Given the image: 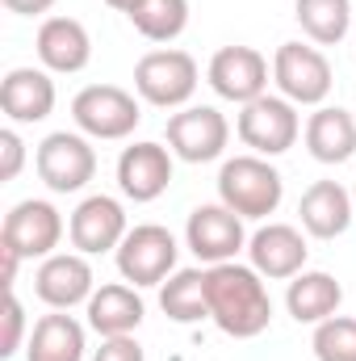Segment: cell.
I'll use <instances>...</instances> for the list:
<instances>
[{"instance_id":"1","label":"cell","mask_w":356,"mask_h":361,"mask_svg":"<svg viewBox=\"0 0 356 361\" xmlns=\"http://www.w3.org/2000/svg\"><path fill=\"white\" fill-rule=\"evenodd\" d=\"M205 302H210V319L218 324V332L235 341L260 336L272 319V298L265 290V277L239 261L205 269Z\"/></svg>"},{"instance_id":"2","label":"cell","mask_w":356,"mask_h":361,"mask_svg":"<svg viewBox=\"0 0 356 361\" xmlns=\"http://www.w3.org/2000/svg\"><path fill=\"white\" fill-rule=\"evenodd\" d=\"M285 197V180L265 156H235L218 173V202L239 219H268Z\"/></svg>"},{"instance_id":"3","label":"cell","mask_w":356,"mask_h":361,"mask_svg":"<svg viewBox=\"0 0 356 361\" xmlns=\"http://www.w3.org/2000/svg\"><path fill=\"white\" fill-rule=\"evenodd\" d=\"M197 59L189 51H147L139 63H134V92L155 105V109H184L189 97L197 92Z\"/></svg>"},{"instance_id":"4","label":"cell","mask_w":356,"mask_h":361,"mask_svg":"<svg viewBox=\"0 0 356 361\" xmlns=\"http://www.w3.org/2000/svg\"><path fill=\"white\" fill-rule=\"evenodd\" d=\"M177 240L160 223H139L117 244V273L130 286H164L177 273Z\"/></svg>"},{"instance_id":"5","label":"cell","mask_w":356,"mask_h":361,"mask_svg":"<svg viewBox=\"0 0 356 361\" xmlns=\"http://www.w3.org/2000/svg\"><path fill=\"white\" fill-rule=\"evenodd\" d=\"M235 130H239V139H243V147H252L256 156H285L293 143H298V135H302V118H298V109H293V101H285V97H256V101H248V105H239V122H235Z\"/></svg>"},{"instance_id":"6","label":"cell","mask_w":356,"mask_h":361,"mask_svg":"<svg viewBox=\"0 0 356 361\" xmlns=\"http://www.w3.org/2000/svg\"><path fill=\"white\" fill-rule=\"evenodd\" d=\"M72 118H76V126H80L89 139L113 143V139L134 135V126L143 122V109H139L134 92L117 89V85H89V89L76 92Z\"/></svg>"},{"instance_id":"7","label":"cell","mask_w":356,"mask_h":361,"mask_svg":"<svg viewBox=\"0 0 356 361\" xmlns=\"http://www.w3.org/2000/svg\"><path fill=\"white\" fill-rule=\"evenodd\" d=\"M272 80L285 101L293 105H323L327 92L336 85L331 63L319 47H302V42H281L272 55Z\"/></svg>"},{"instance_id":"8","label":"cell","mask_w":356,"mask_h":361,"mask_svg":"<svg viewBox=\"0 0 356 361\" xmlns=\"http://www.w3.org/2000/svg\"><path fill=\"white\" fill-rule=\"evenodd\" d=\"M34 169H38V177L51 193H80L96 177V152H92V143L84 135L55 130L38 143Z\"/></svg>"},{"instance_id":"9","label":"cell","mask_w":356,"mask_h":361,"mask_svg":"<svg viewBox=\"0 0 356 361\" xmlns=\"http://www.w3.org/2000/svg\"><path fill=\"white\" fill-rule=\"evenodd\" d=\"M231 122L214 105H184L168 118V147L184 164H210L227 152Z\"/></svg>"},{"instance_id":"10","label":"cell","mask_w":356,"mask_h":361,"mask_svg":"<svg viewBox=\"0 0 356 361\" xmlns=\"http://www.w3.org/2000/svg\"><path fill=\"white\" fill-rule=\"evenodd\" d=\"M184 244L193 248L197 261L205 265H227L235 261L243 248H248V235H243V219L222 206V202H210V206H197L184 223Z\"/></svg>"},{"instance_id":"11","label":"cell","mask_w":356,"mask_h":361,"mask_svg":"<svg viewBox=\"0 0 356 361\" xmlns=\"http://www.w3.org/2000/svg\"><path fill=\"white\" fill-rule=\"evenodd\" d=\"M59 240H63V214H59L51 202L30 197V202H17V206L4 214L0 244L17 248L25 261H34V257H42V261L55 257Z\"/></svg>"},{"instance_id":"12","label":"cell","mask_w":356,"mask_h":361,"mask_svg":"<svg viewBox=\"0 0 356 361\" xmlns=\"http://www.w3.org/2000/svg\"><path fill=\"white\" fill-rule=\"evenodd\" d=\"M126 210L117 197L109 193H92L84 197L76 210H72V223H68V235H72V248L84 252V257H101V252H117V244L126 240Z\"/></svg>"},{"instance_id":"13","label":"cell","mask_w":356,"mask_h":361,"mask_svg":"<svg viewBox=\"0 0 356 361\" xmlns=\"http://www.w3.org/2000/svg\"><path fill=\"white\" fill-rule=\"evenodd\" d=\"M205 80H210V89L218 92L222 101L248 105V101H256V97L268 92V59L256 47H222L210 59Z\"/></svg>"},{"instance_id":"14","label":"cell","mask_w":356,"mask_h":361,"mask_svg":"<svg viewBox=\"0 0 356 361\" xmlns=\"http://www.w3.org/2000/svg\"><path fill=\"white\" fill-rule=\"evenodd\" d=\"M92 286H96V277H92V265L84 252H55L34 273V294L51 311H72V307L89 302L96 294Z\"/></svg>"},{"instance_id":"15","label":"cell","mask_w":356,"mask_h":361,"mask_svg":"<svg viewBox=\"0 0 356 361\" xmlns=\"http://www.w3.org/2000/svg\"><path fill=\"white\" fill-rule=\"evenodd\" d=\"M172 185V147L164 143H134L117 156V189L130 202H155Z\"/></svg>"},{"instance_id":"16","label":"cell","mask_w":356,"mask_h":361,"mask_svg":"<svg viewBox=\"0 0 356 361\" xmlns=\"http://www.w3.org/2000/svg\"><path fill=\"white\" fill-rule=\"evenodd\" d=\"M306 235L289 223H268L260 227L252 240H248V257H252V269L260 277L272 281H285V277H298L306 269Z\"/></svg>"},{"instance_id":"17","label":"cell","mask_w":356,"mask_h":361,"mask_svg":"<svg viewBox=\"0 0 356 361\" xmlns=\"http://www.w3.org/2000/svg\"><path fill=\"white\" fill-rule=\"evenodd\" d=\"M38 59L55 76H76L92 59V38L76 17H46L38 25Z\"/></svg>"},{"instance_id":"18","label":"cell","mask_w":356,"mask_h":361,"mask_svg":"<svg viewBox=\"0 0 356 361\" xmlns=\"http://www.w3.org/2000/svg\"><path fill=\"white\" fill-rule=\"evenodd\" d=\"M0 109L17 126L46 122L51 109H55V80H51V72L46 68H13L0 80Z\"/></svg>"},{"instance_id":"19","label":"cell","mask_w":356,"mask_h":361,"mask_svg":"<svg viewBox=\"0 0 356 361\" xmlns=\"http://www.w3.org/2000/svg\"><path fill=\"white\" fill-rule=\"evenodd\" d=\"M298 214H302V227H306L314 240H340V235L352 227L356 202L340 180H314V185L302 193Z\"/></svg>"},{"instance_id":"20","label":"cell","mask_w":356,"mask_h":361,"mask_svg":"<svg viewBox=\"0 0 356 361\" xmlns=\"http://www.w3.org/2000/svg\"><path fill=\"white\" fill-rule=\"evenodd\" d=\"M89 328L109 341V336H134V328L143 324V298H139V286H122V281H109L92 294L89 302Z\"/></svg>"},{"instance_id":"21","label":"cell","mask_w":356,"mask_h":361,"mask_svg":"<svg viewBox=\"0 0 356 361\" xmlns=\"http://www.w3.org/2000/svg\"><path fill=\"white\" fill-rule=\"evenodd\" d=\"M306 152L319 164H348L356 156V118L340 105H319L306 122Z\"/></svg>"},{"instance_id":"22","label":"cell","mask_w":356,"mask_h":361,"mask_svg":"<svg viewBox=\"0 0 356 361\" xmlns=\"http://www.w3.org/2000/svg\"><path fill=\"white\" fill-rule=\"evenodd\" d=\"M344 302V286L323 269H302L298 277H289L285 290V307L298 324H323L331 315H340Z\"/></svg>"},{"instance_id":"23","label":"cell","mask_w":356,"mask_h":361,"mask_svg":"<svg viewBox=\"0 0 356 361\" xmlns=\"http://www.w3.org/2000/svg\"><path fill=\"white\" fill-rule=\"evenodd\" d=\"M84 324L68 311H51L34 324L25 361H84Z\"/></svg>"},{"instance_id":"24","label":"cell","mask_w":356,"mask_h":361,"mask_svg":"<svg viewBox=\"0 0 356 361\" xmlns=\"http://www.w3.org/2000/svg\"><path fill=\"white\" fill-rule=\"evenodd\" d=\"M293 17L302 34L319 47H340L344 34L356 25L352 0H293Z\"/></svg>"},{"instance_id":"25","label":"cell","mask_w":356,"mask_h":361,"mask_svg":"<svg viewBox=\"0 0 356 361\" xmlns=\"http://www.w3.org/2000/svg\"><path fill=\"white\" fill-rule=\"evenodd\" d=\"M160 307L168 319L177 324H197L210 319V302H205V269H177L160 286Z\"/></svg>"},{"instance_id":"26","label":"cell","mask_w":356,"mask_h":361,"mask_svg":"<svg viewBox=\"0 0 356 361\" xmlns=\"http://www.w3.org/2000/svg\"><path fill=\"white\" fill-rule=\"evenodd\" d=\"M130 25L147 42H177L189 25V0H139L130 8Z\"/></svg>"},{"instance_id":"27","label":"cell","mask_w":356,"mask_h":361,"mask_svg":"<svg viewBox=\"0 0 356 361\" xmlns=\"http://www.w3.org/2000/svg\"><path fill=\"white\" fill-rule=\"evenodd\" d=\"M319 361H356V319L348 315H331L323 324H314V341H310Z\"/></svg>"},{"instance_id":"28","label":"cell","mask_w":356,"mask_h":361,"mask_svg":"<svg viewBox=\"0 0 356 361\" xmlns=\"http://www.w3.org/2000/svg\"><path fill=\"white\" fill-rule=\"evenodd\" d=\"M21 336H25V307L13 290H4V336H0V357L4 361L21 349Z\"/></svg>"},{"instance_id":"29","label":"cell","mask_w":356,"mask_h":361,"mask_svg":"<svg viewBox=\"0 0 356 361\" xmlns=\"http://www.w3.org/2000/svg\"><path fill=\"white\" fill-rule=\"evenodd\" d=\"M0 180H17L21 173V164H25V143H21V135L8 126V130H0Z\"/></svg>"},{"instance_id":"30","label":"cell","mask_w":356,"mask_h":361,"mask_svg":"<svg viewBox=\"0 0 356 361\" xmlns=\"http://www.w3.org/2000/svg\"><path fill=\"white\" fill-rule=\"evenodd\" d=\"M92 361H147V357H143V345L134 336H109V341H101Z\"/></svg>"},{"instance_id":"31","label":"cell","mask_w":356,"mask_h":361,"mask_svg":"<svg viewBox=\"0 0 356 361\" xmlns=\"http://www.w3.org/2000/svg\"><path fill=\"white\" fill-rule=\"evenodd\" d=\"M21 252L17 248H8V244H0V281H4V290H13L17 286V269H21Z\"/></svg>"},{"instance_id":"32","label":"cell","mask_w":356,"mask_h":361,"mask_svg":"<svg viewBox=\"0 0 356 361\" xmlns=\"http://www.w3.org/2000/svg\"><path fill=\"white\" fill-rule=\"evenodd\" d=\"M4 8L17 13V17H42V13L55 8V0H4Z\"/></svg>"},{"instance_id":"33","label":"cell","mask_w":356,"mask_h":361,"mask_svg":"<svg viewBox=\"0 0 356 361\" xmlns=\"http://www.w3.org/2000/svg\"><path fill=\"white\" fill-rule=\"evenodd\" d=\"M105 4H109V8H117V13H126V17H130V8H134V4H139V0H105Z\"/></svg>"},{"instance_id":"34","label":"cell","mask_w":356,"mask_h":361,"mask_svg":"<svg viewBox=\"0 0 356 361\" xmlns=\"http://www.w3.org/2000/svg\"><path fill=\"white\" fill-rule=\"evenodd\" d=\"M352 202H356V185H352Z\"/></svg>"}]
</instances>
